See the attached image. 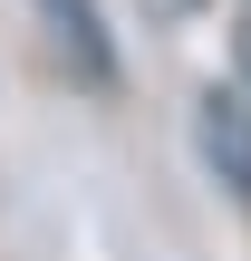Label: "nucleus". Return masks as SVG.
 <instances>
[{"instance_id":"1","label":"nucleus","mask_w":251,"mask_h":261,"mask_svg":"<svg viewBox=\"0 0 251 261\" xmlns=\"http://www.w3.org/2000/svg\"><path fill=\"white\" fill-rule=\"evenodd\" d=\"M193 145H203V165H213L232 194H251V107L242 97H203V107H193Z\"/></svg>"},{"instance_id":"2","label":"nucleus","mask_w":251,"mask_h":261,"mask_svg":"<svg viewBox=\"0 0 251 261\" xmlns=\"http://www.w3.org/2000/svg\"><path fill=\"white\" fill-rule=\"evenodd\" d=\"M39 19H48V48H58L87 87L116 77V48H106V29H97V0H39Z\"/></svg>"},{"instance_id":"3","label":"nucleus","mask_w":251,"mask_h":261,"mask_svg":"<svg viewBox=\"0 0 251 261\" xmlns=\"http://www.w3.org/2000/svg\"><path fill=\"white\" fill-rule=\"evenodd\" d=\"M145 19H203V0H145Z\"/></svg>"},{"instance_id":"4","label":"nucleus","mask_w":251,"mask_h":261,"mask_svg":"<svg viewBox=\"0 0 251 261\" xmlns=\"http://www.w3.org/2000/svg\"><path fill=\"white\" fill-rule=\"evenodd\" d=\"M232 58H242V77H251V19H242V29H232Z\"/></svg>"}]
</instances>
